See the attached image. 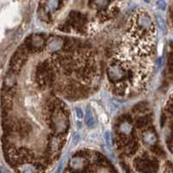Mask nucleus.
<instances>
[{"label":"nucleus","instance_id":"obj_1","mask_svg":"<svg viewBox=\"0 0 173 173\" xmlns=\"http://www.w3.org/2000/svg\"><path fill=\"white\" fill-rule=\"evenodd\" d=\"M125 75V72L118 66H113L109 69V76L113 81H118Z\"/></svg>","mask_w":173,"mask_h":173},{"label":"nucleus","instance_id":"obj_2","mask_svg":"<svg viewBox=\"0 0 173 173\" xmlns=\"http://www.w3.org/2000/svg\"><path fill=\"white\" fill-rule=\"evenodd\" d=\"M85 122L89 127H94L95 125V115L93 114V112L90 109L87 110L86 116H85Z\"/></svg>","mask_w":173,"mask_h":173},{"label":"nucleus","instance_id":"obj_3","mask_svg":"<svg viewBox=\"0 0 173 173\" xmlns=\"http://www.w3.org/2000/svg\"><path fill=\"white\" fill-rule=\"evenodd\" d=\"M138 24L143 28H149L151 25V19L147 15H141L138 18Z\"/></svg>","mask_w":173,"mask_h":173},{"label":"nucleus","instance_id":"obj_4","mask_svg":"<svg viewBox=\"0 0 173 173\" xmlns=\"http://www.w3.org/2000/svg\"><path fill=\"white\" fill-rule=\"evenodd\" d=\"M144 138H145V141L148 144H154V142L156 141L155 136H154V134L151 133V132H147V133L145 135Z\"/></svg>","mask_w":173,"mask_h":173},{"label":"nucleus","instance_id":"obj_5","mask_svg":"<svg viewBox=\"0 0 173 173\" xmlns=\"http://www.w3.org/2000/svg\"><path fill=\"white\" fill-rule=\"evenodd\" d=\"M119 130L123 133H129L131 130V127L130 124H128L127 122H124L122 123L120 126H119Z\"/></svg>","mask_w":173,"mask_h":173},{"label":"nucleus","instance_id":"obj_6","mask_svg":"<svg viewBox=\"0 0 173 173\" xmlns=\"http://www.w3.org/2000/svg\"><path fill=\"white\" fill-rule=\"evenodd\" d=\"M48 5L51 10H55V9L57 7V5H58V3H57L56 0H49V1H48Z\"/></svg>","mask_w":173,"mask_h":173},{"label":"nucleus","instance_id":"obj_7","mask_svg":"<svg viewBox=\"0 0 173 173\" xmlns=\"http://www.w3.org/2000/svg\"><path fill=\"white\" fill-rule=\"evenodd\" d=\"M158 25H159V28L162 31H165V21L162 18H158Z\"/></svg>","mask_w":173,"mask_h":173},{"label":"nucleus","instance_id":"obj_8","mask_svg":"<svg viewBox=\"0 0 173 173\" xmlns=\"http://www.w3.org/2000/svg\"><path fill=\"white\" fill-rule=\"evenodd\" d=\"M75 114H76V117L78 119H82L83 118V112L80 108H75Z\"/></svg>","mask_w":173,"mask_h":173},{"label":"nucleus","instance_id":"obj_9","mask_svg":"<svg viewBox=\"0 0 173 173\" xmlns=\"http://www.w3.org/2000/svg\"><path fill=\"white\" fill-rule=\"evenodd\" d=\"M105 138H106V142L108 143V145H111L112 144V136H111V133L109 131H107L105 133Z\"/></svg>","mask_w":173,"mask_h":173},{"label":"nucleus","instance_id":"obj_10","mask_svg":"<svg viewBox=\"0 0 173 173\" xmlns=\"http://www.w3.org/2000/svg\"><path fill=\"white\" fill-rule=\"evenodd\" d=\"M158 6H159L161 9H165V2H164V1H162V0H160V1H158Z\"/></svg>","mask_w":173,"mask_h":173}]
</instances>
